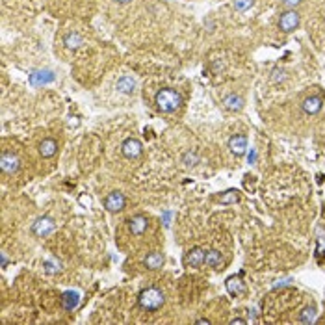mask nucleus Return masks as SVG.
<instances>
[{"instance_id": "nucleus-23", "label": "nucleus", "mask_w": 325, "mask_h": 325, "mask_svg": "<svg viewBox=\"0 0 325 325\" xmlns=\"http://www.w3.org/2000/svg\"><path fill=\"white\" fill-rule=\"evenodd\" d=\"M254 0H234V10L240 11V13H244V11H247L251 6H253Z\"/></svg>"}, {"instance_id": "nucleus-12", "label": "nucleus", "mask_w": 325, "mask_h": 325, "mask_svg": "<svg viewBox=\"0 0 325 325\" xmlns=\"http://www.w3.org/2000/svg\"><path fill=\"white\" fill-rule=\"evenodd\" d=\"M164 262H166V257H164V253H160V251H153V253H149L147 257H145V268L149 269H160L164 266Z\"/></svg>"}, {"instance_id": "nucleus-3", "label": "nucleus", "mask_w": 325, "mask_h": 325, "mask_svg": "<svg viewBox=\"0 0 325 325\" xmlns=\"http://www.w3.org/2000/svg\"><path fill=\"white\" fill-rule=\"evenodd\" d=\"M299 20H301L299 13L295 10L285 11V13H281V17H279V30L290 34V32H294L295 28L299 26Z\"/></svg>"}, {"instance_id": "nucleus-2", "label": "nucleus", "mask_w": 325, "mask_h": 325, "mask_svg": "<svg viewBox=\"0 0 325 325\" xmlns=\"http://www.w3.org/2000/svg\"><path fill=\"white\" fill-rule=\"evenodd\" d=\"M166 303V297H164V292L156 286H149L147 290H143L140 294V307L149 312H154L160 307Z\"/></svg>"}, {"instance_id": "nucleus-24", "label": "nucleus", "mask_w": 325, "mask_h": 325, "mask_svg": "<svg viewBox=\"0 0 325 325\" xmlns=\"http://www.w3.org/2000/svg\"><path fill=\"white\" fill-rule=\"evenodd\" d=\"M197 162H199V158H197V154H195V153H186V154H184V164H186V166H195Z\"/></svg>"}, {"instance_id": "nucleus-6", "label": "nucleus", "mask_w": 325, "mask_h": 325, "mask_svg": "<svg viewBox=\"0 0 325 325\" xmlns=\"http://www.w3.org/2000/svg\"><path fill=\"white\" fill-rule=\"evenodd\" d=\"M121 151L127 158H137L140 154L143 153V145H142L140 140H136V137H128V140L123 142Z\"/></svg>"}, {"instance_id": "nucleus-21", "label": "nucleus", "mask_w": 325, "mask_h": 325, "mask_svg": "<svg viewBox=\"0 0 325 325\" xmlns=\"http://www.w3.org/2000/svg\"><path fill=\"white\" fill-rule=\"evenodd\" d=\"M65 45L69 47V49H77V47L84 45V39L78 36L77 32H75V34H67V36H65Z\"/></svg>"}, {"instance_id": "nucleus-9", "label": "nucleus", "mask_w": 325, "mask_h": 325, "mask_svg": "<svg viewBox=\"0 0 325 325\" xmlns=\"http://www.w3.org/2000/svg\"><path fill=\"white\" fill-rule=\"evenodd\" d=\"M147 227H149V219L145 218V216H142V214H137V216L128 219V229H130V233H132L134 236H142V234L147 230Z\"/></svg>"}, {"instance_id": "nucleus-16", "label": "nucleus", "mask_w": 325, "mask_h": 325, "mask_svg": "<svg viewBox=\"0 0 325 325\" xmlns=\"http://www.w3.org/2000/svg\"><path fill=\"white\" fill-rule=\"evenodd\" d=\"M204 264L208 266V268H219V266L223 264V257H221L219 251L210 249V251L204 253Z\"/></svg>"}, {"instance_id": "nucleus-25", "label": "nucleus", "mask_w": 325, "mask_h": 325, "mask_svg": "<svg viewBox=\"0 0 325 325\" xmlns=\"http://www.w3.org/2000/svg\"><path fill=\"white\" fill-rule=\"evenodd\" d=\"M281 2H283V6H285V8H288V10H294L295 6L301 4V0H281Z\"/></svg>"}, {"instance_id": "nucleus-8", "label": "nucleus", "mask_w": 325, "mask_h": 325, "mask_svg": "<svg viewBox=\"0 0 325 325\" xmlns=\"http://www.w3.org/2000/svg\"><path fill=\"white\" fill-rule=\"evenodd\" d=\"M52 230H54V221L51 218H39L36 223L32 225V233L39 238H45L47 234H51Z\"/></svg>"}, {"instance_id": "nucleus-13", "label": "nucleus", "mask_w": 325, "mask_h": 325, "mask_svg": "<svg viewBox=\"0 0 325 325\" xmlns=\"http://www.w3.org/2000/svg\"><path fill=\"white\" fill-rule=\"evenodd\" d=\"M56 151H58V143L56 140H52V137H47V140H43V142L39 143V154L43 158L54 156Z\"/></svg>"}, {"instance_id": "nucleus-11", "label": "nucleus", "mask_w": 325, "mask_h": 325, "mask_svg": "<svg viewBox=\"0 0 325 325\" xmlns=\"http://www.w3.org/2000/svg\"><path fill=\"white\" fill-rule=\"evenodd\" d=\"M245 101H244V97H240L236 95V93H230V95H227L223 99V106L229 110V112H240L242 108H244Z\"/></svg>"}, {"instance_id": "nucleus-22", "label": "nucleus", "mask_w": 325, "mask_h": 325, "mask_svg": "<svg viewBox=\"0 0 325 325\" xmlns=\"http://www.w3.org/2000/svg\"><path fill=\"white\" fill-rule=\"evenodd\" d=\"M314 316H316L314 309L307 307V309L299 314V321H301V323H310V321H314Z\"/></svg>"}, {"instance_id": "nucleus-20", "label": "nucleus", "mask_w": 325, "mask_h": 325, "mask_svg": "<svg viewBox=\"0 0 325 325\" xmlns=\"http://www.w3.org/2000/svg\"><path fill=\"white\" fill-rule=\"evenodd\" d=\"M240 201V195L236 190H229V192H225L221 197H219V203L221 204H234Z\"/></svg>"}, {"instance_id": "nucleus-18", "label": "nucleus", "mask_w": 325, "mask_h": 325, "mask_svg": "<svg viewBox=\"0 0 325 325\" xmlns=\"http://www.w3.org/2000/svg\"><path fill=\"white\" fill-rule=\"evenodd\" d=\"M61 303H63V309H65V310L77 309L78 303H80L78 292H65V294L61 295Z\"/></svg>"}, {"instance_id": "nucleus-1", "label": "nucleus", "mask_w": 325, "mask_h": 325, "mask_svg": "<svg viewBox=\"0 0 325 325\" xmlns=\"http://www.w3.org/2000/svg\"><path fill=\"white\" fill-rule=\"evenodd\" d=\"M180 104H182V97H180L178 91H175V89L166 87V89H160V91L156 93V106L160 112L173 113L180 108Z\"/></svg>"}, {"instance_id": "nucleus-4", "label": "nucleus", "mask_w": 325, "mask_h": 325, "mask_svg": "<svg viewBox=\"0 0 325 325\" xmlns=\"http://www.w3.org/2000/svg\"><path fill=\"white\" fill-rule=\"evenodd\" d=\"M19 168H20L19 158L13 153L4 151L2 156H0V169H2V173H6V175H15V173L19 171Z\"/></svg>"}, {"instance_id": "nucleus-26", "label": "nucleus", "mask_w": 325, "mask_h": 325, "mask_svg": "<svg viewBox=\"0 0 325 325\" xmlns=\"http://www.w3.org/2000/svg\"><path fill=\"white\" fill-rule=\"evenodd\" d=\"M230 323H233V325H236V323H238V325H245L247 321L242 320V318H234V320H230Z\"/></svg>"}, {"instance_id": "nucleus-28", "label": "nucleus", "mask_w": 325, "mask_h": 325, "mask_svg": "<svg viewBox=\"0 0 325 325\" xmlns=\"http://www.w3.org/2000/svg\"><path fill=\"white\" fill-rule=\"evenodd\" d=\"M115 2H119V4H127V2H130V0H115Z\"/></svg>"}, {"instance_id": "nucleus-5", "label": "nucleus", "mask_w": 325, "mask_h": 325, "mask_svg": "<svg viewBox=\"0 0 325 325\" xmlns=\"http://www.w3.org/2000/svg\"><path fill=\"white\" fill-rule=\"evenodd\" d=\"M127 204V199L121 192H112L104 201V206H106L108 212H121Z\"/></svg>"}, {"instance_id": "nucleus-7", "label": "nucleus", "mask_w": 325, "mask_h": 325, "mask_svg": "<svg viewBox=\"0 0 325 325\" xmlns=\"http://www.w3.org/2000/svg\"><path fill=\"white\" fill-rule=\"evenodd\" d=\"M204 264V251L201 247H193L190 249L186 257H184V266L186 268H199V266Z\"/></svg>"}, {"instance_id": "nucleus-27", "label": "nucleus", "mask_w": 325, "mask_h": 325, "mask_svg": "<svg viewBox=\"0 0 325 325\" xmlns=\"http://www.w3.org/2000/svg\"><path fill=\"white\" fill-rule=\"evenodd\" d=\"M197 323H210L208 320H204V318H201V320H197Z\"/></svg>"}, {"instance_id": "nucleus-19", "label": "nucleus", "mask_w": 325, "mask_h": 325, "mask_svg": "<svg viewBox=\"0 0 325 325\" xmlns=\"http://www.w3.org/2000/svg\"><path fill=\"white\" fill-rule=\"evenodd\" d=\"M225 285H227V290H229L230 295H240V294H244L245 292L244 283H242L238 277H230V279H227Z\"/></svg>"}, {"instance_id": "nucleus-17", "label": "nucleus", "mask_w": 325, "mask_h": 325, "mask_svg": "<svg viewBox=\"0 0 325 325\" xmlns=\"http://www.w3.org/2000/svg\"><path fill=\"white\" fill-rule=\"evenodd\" d=\"M117 89L121 93H125V95H130L136 89V80L132 77H121L117 80Z\"/></svg>"}, {"instance_id": "nucleus-10", "label": "nucleus", "mask_w": 325, "mask_h": 325, "mask_svg": "<svg viewBox=\"0 0 325 325\" xmlns=\"http://www.w3.org/2000/svg\"><path fill=\"white\" fill-rule=\"evenodd\" d=\"M229 149H230V153L236 154V156L245 154V151H247V137H245L244 134H236V136H233L229 140Z\"/></svg>"}, {"instance_id": "nucleus-15", "label": "nucleus", "mask_w": 325, "mask_h": 325, "mask_svg": "<svg viewBox=\"0 0 325 325\" xmlns=\"http://www.w3.org/2000/svg\"><path fill=\"white\" fill-rule=\"evenodd\" d=\"M54 80V73L52 71H34L30 75L32 86H41V84H49Z\"/></svg>"}, {"instance_id": "nucleus-14", "label": "nucleus", "mask_w": 325, "mask_h": 325, "mask_svg": "<svg viewBox=\"0 0 325 325\" xmlns=\"http://www.w3.org/2000/svg\"><path fill=\"white\" fill-rule=\"evenodd\" d=\"M321 104H323V101H321V97L314 95V97H309V99H305L303 101V112L305 113H318L321 110Z\"/></svg>"}]
</instances>
